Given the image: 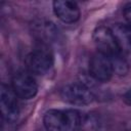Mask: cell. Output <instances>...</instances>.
<instances>
[{
    "label": "cell",
    "instance_id": "cell-5",
    "mask_svg": "<svg viewBox=\"0 0 131 131\" xmlns=\"http://www.w3.org/2000/svg\"><path fill=\"white\" fill-rule=\"evenodd\" d=\"M11 88L17 95L23 99L33 98L38 91V85L35 78L29 72L19 71L14 74L12 78Z\"/></svg>",
    "mask_w": 131,
    "mask_h": 131
},
{
    "label": "cell",
    "instance_id": "cell-8",
    "mask_svg": "<svg viewBox=\"0 0 131 131\" xmlns=\"http://www.w3.org/2000/svg\"><path fill=\"white\" fill-rule=\"evenodd\" d=\"M53 11L57 18L66 24L76 23L80 17V8L76 2L57 0L53 2Z\"/></svg>",
    "mask_w": 131,
    "mask_h": 131
},
{
    "label": "cell",
    "instance_id": "cell-2",
    "mask_svg": "<svg viewBox=\"0 0 131 131\" xmlns=\"http://www.w3.org/2000/svg\"><path fill=\"white\" fill-rule=\"evenodd\" d=\"M53 53L45 43H39L27 56L26 66L31 74L44 75L53 66Z\"/></svg>",
    "mask_w": 131,
    "mask_h": 131
},
{
    "label": "cell",
    "instance_id": "cell-4",
    "mask_svg": "<svg viewBox=\"0 0 131 131\" xmlns=\"http://www.w3.org/2000/svg\"><path fill=\"white\" fill-rule=\"evenodd\" d=\"M94 44L97 48V51L106 55L110 58L122 54L117 46L111 28L100 26L97 27L93 32Z\"/></svg>",
    "mask_w": 131,
    "mask_h": 131
},
{
    "label": "cell",
    "instance_id": "cell-7",
    "mask_svg": "<svg viewBox=\"0 0 131 131\" xmlns=\"http://www.w3.org/2000/svg\"><path fill=\"white\" fill-rule=\"evenodd\" d=\"M17 95L13 89L5 84L1 85L0 90V106L4 120L7 122H14L18 117V102Z\"/></svg>",
    "mask_w": 131,
    "mask_h": 131
},
{
    "label": "cell",
    "instance_id": "cell-3",
    "mask_svg": "<svg viewBox=\"0 0 131 131\" xmlns=\"http://www.w3.org/2000/svg\"><path fill=\"white\" fill-rule=\"evenodd\" d=\"M60 95L64 101L75 105H86L94 99L91 89L82 82H74L66 85L61 89Z\"/></svg>",
    "mask_w": 131,
    "mask_h": 131
},
{
    "label": "cell",
    "instance_id": "cell-12",
    "mask_svg": "<svg viewBox=\"0 0 131 131\" xmlns=\"http://www.w3.org/2000/svg\"><path fill=\"white\" fill-rule=\"evenodd\" d=\"M123 100L125 101L126 104L131 106V88H129L123 95Z\"/></svg>",
    "mask_w": 131,
    "mask_h": 131
},
{
    "label": "cell",
    "instance_id": "cell-10",
    "mask_svg": "<svg viewBox=\"0 0 131 131\" xmlns=\"http://www.w3.org/2000/svg\"><path fill=\"white\" fill-rule=\"evenodd\" d=\"M112 60V64H113V69H114V74L123 76L126 75L129 68H128V63L126 61V59L124 58L123 54H120L118 56H115L113 58H110Z\"/></svg>",
    "mask_w": 131,
    "mask_h": 131
},
{
    "label": "cell",
    "instance_id": "cell-1",
    "mask_svg": "<svg viewBox=\"0 0 131 131\" xmlns=\"http://www.w3.org/2000/svg\"><path fill=\"white\" fill-rule=\"evenodd\" d=\"M84 114L77 110H49L43 118L47 131H77L81 129Z\"/></svg>",
    "mask_w": 131,
    "mask_h": 131
},
{
    "label": "cell",
    "instance_id": "cell-9",
    "mask_svg": "<svg viewBox=\"0 0 131 131\" xmlns=\"http://www.w3.org/2000/svg\"><path fill=\"white\" fill-rule=\"evenodd\" d=\"M111 31L122 54L131 53V28L126 24H115Z\"/></svg>",
    "mask_w": 131,
    "mask_h": 131
},
{
    "label": "cell",
    "instance_id": "cell-6",
    "mask_svg": "<svg viewBox=\"0 0 131 131\" xmlns=\"http://www.w3.org/2000/svg\"><path fill=\"white\" fill-rule=\"evenodd\" d=\"M89 73L90 76L99 82H107L114 75V69L112 60L106 55L95 52L92 54L89 60Z\"/></svg>",
    "mask_w": 131,
    "mask_h": 131
},
{
    "label": "cell",
    "instance_id": "cell-11",
    "mask_svg": "<svg viewBox=\"0 0 131 131\" xmlns=\"http://www.w3.org/2000/svg\"><path fill=\"white\" fill-rule=\"evenodd\" d=\"M123 13H124V16H125V19H126L128 26L131 28V2L127 3V4L124 6Z\"/></svg>",
    "mask_w": 131,
    "mask_h": 131
}]
</instances>
